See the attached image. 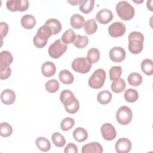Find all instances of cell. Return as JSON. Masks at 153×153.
I'll use <instances>...</instances> for the list:
<instances>
[{"instance_id":"obj_4","label":"cell","mask_w":153,"mask_h":153,"mask_svg":"<svg viewBox=\"0 0 153 153\" xmlns=\"http://www.w3.org/2000/svg\"><path fill=\"white\" fill-rule=\"evenodd\" d=\"M115 9L118 17L123 20H130L134 16L135 11L134 7L127 1H122L118 2Z\"/></svg>"},{"instance_id":"obj_3","label":"cell","mask_w":153,"mask_h":153,"mask_svg":"<svg viewBox=\"0 0 153 153\" xmlns=\"http://www.w3.org/2000/svg\"><path fill=\"white\" fill-rule=\"evenodd\" d=\"M53 35L51 29L47 25H44L41 26L37 30L36 34L33 38V42L35 46L38 48L44 47L48 38Z\"/></svg>"},{"instance_id":"obj_30","label":"cell","mask_w":153,"mask_h":153,"mask_svg":"<svg viewBox=\"0 0 153 153\" xmlns=\"http://www.w3.org/2000/svg\"><path fill=\"white\" fill-rule=\"evenodd\" d=\"M13 61V57L8 51L4 50L0 53V65H10Z\"/></svg>"},{"instance_id":"obj_31","label":"cell","mask_w":153,"mask_h":153,"mask_svg":"<svg viewBox=\"0 0 153 153\" xmlns=\"http://www.w3.org/2000/svg\"><path fill=\"white\" fill-rule=\"evenodd\" d=\"M88 38L87 36L76 35L73 44L78 48H84L88 45Z\"/></svg>"},{"instance_id":"obj_15","label":"cell","mask_w":153,"mask_h":153,"mask_svg":"<svg viewBox=\"0 0 153 153\" xmlns=\"http://www.w3.org/2000/svg\"><path fill=\"white\" fill-rule=\"evenodd\" d=\"M81 152L82 153H102L103 147L99 143L93 142L83 145L82 147Z\"/></svg>"},{"instance_id":"obj_40","label":"cell","mask_w":153,"mask_h":153,"mask_svg":"<svg viewBox=\"0 0 153 153\" xmlns=\"http://www.w3.org/2000/svg\"><path fill=\"white\" fill-rule=\"evenodd\" d=\"M11 74V69L8 65H0V79H6L8 78Z\"/></svg>"},{"instance_id":"obj_14","label":"cell","mask_w":153,"mask_h":153,"mask_svg":"<svg viewBox=\"0 0 153 153\" xmlns=\"http://www.w3.org/2000/svg\"><path fill=\"white\" fill-rule=\"evenodd\" d=\"M113 19L112 11L108 9H102L99 10L96 16V20L100 24H107Z\"/></svg>"},{"instance_id":"obj_26","label":"cell","mask_w":153,"mask_h":153,"mask_svg":"<svg viewBox=\"0 0 153 153\" xmlns=\"http://www.w3.org/2000/svg\"><path fill=\"white\" fill-rule=\"evenodd\" d=\"M37 148L43 152H47L51 148V143L50 141L44 137H38L35 142Z\"/></svg>"},{"instance_id":"obj_18","label":"cell","mask_w":153,"mask_h":153,"mask_svg":"<svg viewBox=\"0 0 153 153\" xmlns=\"http://www.w3.org/2000/svg\"><path fill=\"white\" fill-rule=\"evenodd\" d=\"M85 19L83 16L79 14H73L70 19L71 26L76 29H79L84 26Z\"/></svg>"},{"instance_id":"obj_36","label":"cell","mask_w":153,"mask_h":153,"mask_svg":"<svg viewBox=\"0 0 153 153\" xmlns=\"http://www.w3.org/2000/svg\"><path fill=\"white\" fill-rule=\"evenodd\" d=\"M59 82L55 79H52L48 81L45 85V89L49 93H55L59 89Z\"/></svg>"},{"instance_id":"obj_43","label":"cell","mask_w":153,"mask_h":153,"mask_svg":"<svg viewBox=\"0 0 153 153\" xmlns=\"http://www.w3.org/2000/svg\"><path fill=\"white\" fill-rule=\"evenodd\" d=\"M152 1H148L146 2V6L148 7V8L150 10V11H152Z\"/></svg>"},{"instance_id":"obj_27","label":"cell","mask_w":153,"mask_h":153,"mask_svg":"<svg viewBox=\"0 0 153 153\" xmlns=\"http://www.w3.org/2000/svg\"><path fill=\"white\" fill-rule=\"evenodd\" d=\"M84 28L87 35H92L94 33L97 29V25L94 19H91L87 20L84 25Z\"/></svg>"},{"instance_id":"obj_29","label":"cell","mask_w":153,"mask_h":153,"mask_svg":"<svg viewBox=\"0 0 153 153\" xmlns=\"http://www.w3.org/2000/svg\"><path fill=\"white\" fill-rule=\"evenodd\" d=\"M127 80L130 85L133 87H137L142 83V76L139 73L132 72L128 76Z\"/></svg>"},{"instance_id":"obj_22","label":"cell","mask_w":153,"mask_h":153,"mask_svg":"<svg viewBox=\"0 0 153 153\" xmlns=\"http://www.w3.org/2000/svg\"><path fill=\"white\" fill-rule=\"evenodd\" d=\"M60 81L64 84H71L74 80L73 74L67 69L62 70L59 74Z\"/></svg>"},{"instance_id":"obj_39","label":"cell","mask_w":153,"mask_h":153,"mask_svg":"<svg viewBox=\"0 0 153 153\" xmlns=\"http://www.w3.org/2000/svg\"><path fill=\"white\" fill-rule=\"evenodd\" d=\"M75 125V121L71 117H66L60 123V128L63 131H68L72 128Z\"/></svg>"},{"instance_id":"obj_33","label":"cell","mask_w":153,"mask_h":153,"mask_svg":"<svg viewBox=\"0 0 153 153\" xmlns=\"http://www.w3.org/2000/svg\"><path fill=\"white\" fill-rule=\"evenodd\" d=\"M76 35L75 32L72 29H69L66 30L61 37V40L66 44H71L74 42Z\"/></svg>"},{"instance_id":"obj_21","label":"cell","mask_w":153,"mask_h":153,"mask_svg":"<svg viewBox=\"0 0 153 153\" xmlns=\"http://www.w3.org/2000/svg\"><path fill=\"white\" fill-rule=\"evenodd\" d=\"M74 139L78 142H82L88 138V133L82 127H77L72 133Z\"/></svg>"},{"instance_id":"obj_41","label":"cell","mask_w":153,"mask_h":153,"mask_svg":"<svg viewBox=\"0 0 153 153\" xmlns=\"http://www.w3.org/2000/svg\"><path fill=\"white\" fill-rule=\"evenodd\" d=\"M8 32V26L7 23L2 22L0 23V34H1V38L2 39L7 35Z\"/></svg>"},{"instance_id":"obj_20","label":"cell","mask_w":153,"mask_h":153,"mask_svg":"<svg viewBox=\"0 0 153 153\" xmlns=\"http://www.w3.org/2000/svg\"><path fill=\"white\" fill-rule=\"evenodd\" d=\"M45 25L51 29L53 35L59 33L62 30V25L60 21L56 19H50L47 20L45 22Z\"/></svg>"},{"instance_id":"obj_42","label":"cell","mask_w":153,"mask_h":153,"mask_svg":"<svg viewBox=\"0 0 153 153\" xmlns=\"http://www.w3.org/2000/svg\"><path fill=\"white\" fill-rule=\"evenodd\" d=\"M65 153H77L78 152V148L76 145H75L73 143H69L64 149Z\"/></svg>"},{"instance_id":"obj_37","label":"cell","mask_w":153,"mask_h":153,"mask_svg":"<svg viewBox=\"0 0 153 153\" xmlns=\"http://www.w3.org/2000/svg\"><path fill=\"white\" fill-rule=\"evenodd\" d=\"M13 132V128L7 123H2L0 124V135L2 137H8Z\"/></svg>"},{"instance_id":"obj_34","label":"cell","mask_w":153,"mask_h":153,"mask_svg":"<svg viewBox=\"0 0 153 153\" xmlns=\"http://www.w3.org/2000/svg\"><path fill=\"white\" fill-rule=\"evenodd\" d=\"M87 58L91 64L97 62L100 59L99 50L96 48H91L89 49L87 53Z\"/></svg>"},{"instance_id":"obj_19","label":"cell","mask_w":153,"mask_h":153,"mask_svg":"<svg viewBox=\"0 0 153 153\" xmlns=\"http://www.w3.org/2000/svg\"><path fill=\"white\" fill-rule=\"evenodd\" d=\"M21 25L26 29H32L36 25V20L31 14H25L21 19Z\"/></svg>"},{"instance_id":"obj_28","label":"cell","mask_w":153,"mask_h":153,"mask_svg":"<svg viewBox=\"0 0 153 153\" xmlns=\"http://www.w3.org/2000/svg\"><path fill=\"white\" fill-rule=\"evenodd\" d=\"M141 69L146 75L153 74V62L151 59H145L141 63Z\"/></svg>"},{"instance_id":"obj_44","label":"cell","mask_w":153,"mask_h":153,"mask_svg":"<svg viewBox=\"0 0 153 153\" xmlns=\"http://www.w3.org/2000/svg\"><path fill=\"white\" fill-rule=\"evenodd\" d=\"M79 1L80 0H76V1H68V2L71 4V5H76L78 4H79Z\"/></svg>"},{"instance_id":"obj_7","label":"cell","mask_w":153,"mask_h":153,"mask_svg":"<svg viewBox=\"0 0 153 153\" xmlns=\"http://www.w3.org/2000/svg\"><path fill=\"white\" fill-rule=\"evenodd\" d=\"M72 68L76 72L86 74L91 68V63L86 57H78L72 62Z\"/></svg>"},{"instance_id":"obj_11","label":"cell","mask_w":153,"mask_h":153,"mask_svg":"<svg viewBox=\"0 0 153 153\" xmlns=\"http://www.w3.org/2000/svg\"><path fill=\"white\" fill-rule=\"evenodd\" d=\"M101 133L104 139L106 140H112L117 136V131L112 124L111 123H105L100 128Z\"/></svg>"},{"instance_id":"obj_9","label":"cell","mask_w":153,"mask_h":153,"mask_svg":"<svg viewBox=\"0 0 153 153\" xmlns=\"http://www.w3.org/2000/svg\"><path fill=\"white\" fill-rule=\"evenodd\" d=\"M6 6L11 11L23 12L28 9L29 3L27 0H10L7 1Z\"/></svg>"},{"instance_id":"obj_5","label":"cell","mask_w":153,"mask_h":153,"mask_svg":"<svg viewBox=\"0 0 153 153\" xmlns=\"http://www.w3.org/2000/svg\"><path fill=\"white\" fill-rule=\"evenodd\" d=\"M106 79V72L103 69H97L88 79V85L94 89H99L103 87Z\"/></svg>"},{"instance_id":"obj_1","label":"cell","mask_w":153,"mask_h":153,"mask_svg":"<svg viewBox=\"0 0 153 153\" xmlns=\"http://www.w3.org/2000/svg\"><path fill=\"white\" fill-rule=\"evenodd\" d=\"M60 100L64 105L66 111L69 114H75L79 110V102L71 90H63L60 95Z\"/></svg>"},{"instance_id":"obj_16","label":"cell","mask_w":153,"mask_h":153,"mask_svg":"<svg viewBox=\"0 0 153 153\" xmlns=\"http://www.w3.org/2000/svg\"><path fill=\"white\" fill-rule=\"evenodd\" d=\"M1 100L5 105H11L16 100V94L12 90L5 89L1 94Z\"/></svg>"},{"instance_id":"obj_38","label":"cell","mask_w":153,"mask_h":153,"mask_svg":"<svg viewBox=\"0 0 153 153\" xmlns=\"http://www.w3.org/2000/svg\"><path fill=\"white\" fill-rule=\"evenodd\" d=\"M109 78L111 81H114L119 78L122 74V68L120 66H112L109 71Z\"/></svg>"},{"instance_id":"obj_35","label":"cell","mask_w":153,"mask_h":153,"mask_svg":"<svg viewBox=\"0 0 153 153\" xmlns=\"http://www.w3.org/2000/svg\"><path fill=\"white\" fill-rule=\"evenodd\" d=\"M51 140L54 145L57 147H63L66 143L65 137L59 132H55L51 136Z\"/></svg>"},{"instance_id":"obj_8","label":"cell","mask_w":153,"mask_h":153,"mask_svg":"<svg viewBox=\"0 0 153 153\" xmlns=\"http://www.w3.org/2000/svg\"><path fill=\"white\" fill-rule=\"evenodd\" d=\"M132 117V111L127 106L120 107L116 113V120L121 125L128 124L131 122Z\"/></svg>"},{"instance_id":"obj_2","label":"cell","mask_w":153,"mask_h":153,"mask_svg":"<svg viewBox=\"0 0 153 153\" xmlns=\"http://www.w3.org/2000/svg\"><path fill=\"white\" fill-rule=\"evenodd\" d=\"M128 48L130 52L134 54L140 53L143 47L144 36L141 32L133 31L128 36Z\"/></svg>"},{"instance_id":"obj_6","label":"cell","mask_w":153,"mask_h":153,"mask_svg":"<svg viewBox=\"0 0 153 153\" xmlns=\"http://www.w3.org/2000/svg\"><path fill=\"white\" fill-rule=\"evenodd\" d=\"M68 46L61 39L56 40L48 48V54L53 59L60 57L66 51Z\"/></svg>"},{"instance_id":"obj_24","label":"cell","mask_w":153,"mask_h":153,"mask_svg":"<svg viewBox=\"0 0 153 153\" xmlns=\"http://www.w3.org/2000/svg\"><path fill=\"white\" fill-rule=\"evenodd\" d=\"M111 87L113 92L115 93H120L125 90L126 84L125 81L123 78H119L112 82Z\"/></svg>"},{"instance_id":"obj_23","label":"cell","mask_w":153,"mask_h":153,"mask_svg":"<svg viewBox=\"0 0 153 153\" xmlns=\"http://www.w3.org/2000/svg\"><path fill=\"white\" fill-rule=\"evenodd\" d=\"M94 5V0H80L79 3V10L84 14H88L93 10Z\"/></svg>"},{"instance_id":"obj_25","label":"cell","mask_w":153,"mask_h":153,"mask_svg":"<svg viewBox=\"0 0 153 153\" xmlns=\"http://www.w3.org/2000/svg\"><path fill=\"white\" fill-rule=\"evenodd\" d=\"M112 93L108 90H102L100 91L97 96L98 102L102 105L109 103L112 100Z\"/></svg>"},{"instance_id":"obj_13","label":"cell","mask_w":153,"mask_h":153,"mask_svg":"<svg viewBox=\"0 0 153 153\" xmlns=\"http://www.w3.org/2000/svg\"><path fill=\"white\" fill-rule=\"evenodd\" d=\"M131 149V142L127 138H120L115 143V151L118 153H127Z\"/></svg>"},{"instance_id":"obj_10","label":"cell","mask_w":153,"mask_h":153,"mask_svg":"<svg viewBox=\"0 0 153 153\" xmlns=\"http://www.w3.org/2000/svg\"><path fill=\"white\" fill-rule=\"evenodd\" d=\"M126 25L121 22H114L108 27V33L113 38L122 36L126 33Z\"/></svg>"},{"instance_id":"obj_12","label":"cell","mask_w":153,"mask_h":153,"mask_svg":"<svg viewBox=\"0 0 153 153\" xmlns=\"http://www.w3.org/2000/svg\"><path fill=\"white\" fill-rule=\"evenodd\" d=\"M110 59L114 62H121L126 58V53L124 49L120 47H114L112 48L109 53Z\"/></svg>"},{"instance_id":"obj_32","label":"cell","mask_w":153,"mask_h":153,"mask_svg":"<svg viewBox=\"0 0 153 153\" xmlns=\"http://www.w3.org/2000/svg\"><path fill=\"white\" fill-rule=\"evenodd\" d=\"M124 97L127 102L133 103L138 99L139 94L136 90L133 88H128L124 92Z\"/></svg>"},{"instance_id":"obj_17","label":"cell","mask_w":153,"mask_h":153,"mask_svg":"<svg viewBox=\"0 0 153 153\" xmlns=\"http://www.w3.org/2000/svg\"><path fill=\"white\" fill-rule=\"evenodd\" d=\"M56 71V68L54 63L47 61L44 62L41 66L42 74L45 77H51Z\"/></svg>"}]
</instances>
